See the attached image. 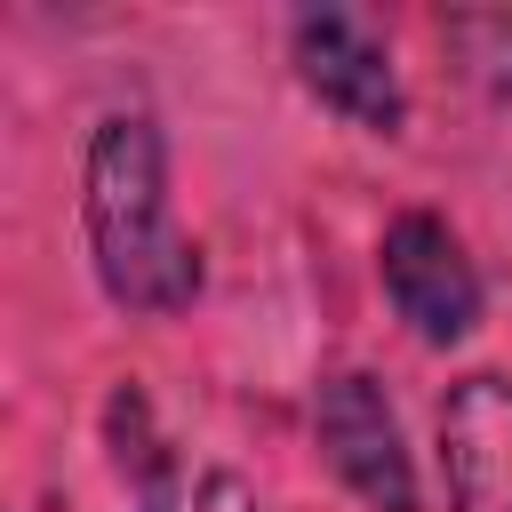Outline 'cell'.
<instances>
[{"mask_svg":"<svg viewBox=\"0 0 512 512\" xmlns=\"http://www.w3.org/2000/svg\"><path fill=\"white\" fill-rule=\"evenodd\" d=\"M376 264H384V296H392V312H400L424 344H464V336L480 328V272H472L464 240H456L432 208L392 216Z\"/></svg>","mask_w":512,"mask_h":512,"instance_id":"cell-4","label":"cell"},{"mask_svg":"<svg viewBox=\"0 0 512 512\" xmlns=\"http://www.w3.org/2000/svg\"><path fill=\"white\" fill-rule=\"evenodd\" d=\"M112 472L128 480V504L136 512H176V480H168V448L152 440V416H144V392L120 384L112 392Z\"/></svg>","mask_w":512,"mask_h":512,"instance_id":"cell-6","label":"cell"},{"mask_svg":"<svg viewBox=\"0 0 512 512\" xmlns=\"http://www.w3.org/2000/svg\"><path fill=\"white\" fill-rule=\"evenodd\" d=\"M312 432H320V456L328 472L368 504V512H424L416 496V464H408V440H400V416L384 400V384L368 368H336L312 400Z\"/></svg>","mask_w":512,"mask_h":512,"instance_id":"cell-3","label":"cell"},{"mask_svg":"<svg viewBox=\"0 0 512 512\" xmlns=\"http://www.w3.org/2000/svg\"><path fill=\"white\" fill-rule=\"evenodd\" d=\"M200 512H256V504H248V488H240L232 472H208V480H200Z\"/></svg>","mask_w":512,"mask_h":512,"instance_id":"cell-7","label":"cell"},{"mask_svg":"<svg viewBox=\"0 0 512 512\" xmlns=\"http://www.w3.org/2000/svg\"><path fill=\"white\" fill-rule=\"evenodd\" d=\"M88 264L120 312H184L200 296V248L168 208V144L144 112H112L80 168Z\"/></svg>","mask_w":512,"mask_h":512,"instance_id":"cell-1","label":"cell"},{"mask_svg":"<svg viewBox=\"0 0 512 512\" xmlns=\"http://www.w3.org/2000/svg\"><path fill=\"white\" fill-rule=\"evenodd\" d=\"M440 480L448 512H512V384L472 368L440 400Z\"/></svg>","mask_w":512,"mask_h":512,"instance_id":"cell-5","label":"cell"},{"mask_svg":"<svg viewBox=\"0 0 512 512\" xmlns=\"http://www.w3.org/2000/svg\"><path fill=\"white\" fill-rule=\"evenodd\" d=\"M288 48H296V80L328 112H344L368 136H400V120H408L400 64H392V40L368 16H352V8H304L288 24Z\"/></svg>","mask_w":512,"mask_h":512,"instance_id":"cell-2","label":"cell"}]
</instances>
